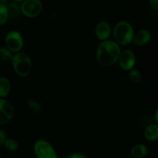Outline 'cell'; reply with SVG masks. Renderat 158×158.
Here are the masks:
<instances>
[{
  "label": "cell",
  "mask_w": 158,
  "mask_h": 158,
  "mask_svg": "<svg viewBox=\"0 0 158 158\" xmlns=\"http://www.w3.org/2000/svg\"><path fill=\"white\" fill-rule=\"evenodd\" d=\"M121 47L114 40H107L100 42L96 52L97 63L101 66L108 67L117 63Z\"/></svg>",
  "instance_id": "6da1fadb"
},
{
  "label": "cell",
  "mask_w": 158,
  "mask_h": 158,
  "mask_svg": "<svg viewBox=\"0 0 158 158\" xmlns=\"http://www.w3.org/2000/svg\"><path fill=\"white\" fill-rule=\"evenodd\" d=\"M134 33V27L127 21H120L112 30L114 40L120 46H127L133 43Z\"/></svg>",
  "instance_id": "7a4b0ae2"
},
{
  "label": "cell",
  "mask_w": 158,
  "mask_h": 158,
  "mask_svg": "<svg viewBox=\"0 0 158 158\" xmlns=\"http://www.w3.org/2000/svg\"><path fill=\"white\" fill-rule=\"evenodd\" d=\"M11 62L14 72L19 77H26L31 73L32 63L30 56L28 54L23 52L15 53Z\"/></svg>",
  "instance_id": "3957f363"
},
{
  "label": "cell",
  "mask_w": 158,
  "mask_h": 158,
  "mask_svg": "<svg viewBox=\"0 0 158 158\" xmlns=\"http://www.w3.org/2000/svg\"><path fill=\"white\" fill-rule=\"evenodd\" d=\"M33 151L36 158H59L53 146L44 139L37 140L34 143Z\"/></svg>",
  "instance_id": "277c9868"
},
{
  "label": "cell",
  "mask_w": 158,
  "mask_h": 158,
  "mask_svg": "<svg viewBox=\"0 0 158 158\" xmlns=\"http://www.w3.org/2000/svg\"><path fill=\"white\" fill-rule=\"evenodd\" d=\"M5 47L13 54L21 52L24 46V38L19 31L11 30L7 32L5 37Z\"/></svg>",
  "instance_id": "5b68a950"
},
{
  "label": "cell",
  "mask_w": 158,
  "mask_h": 158,
  "mask_svg": "<svg viewBox=\"0 0 158 158\" xmlns=\"http://www.w3.org/2000/svg\"><path fill=\"white\" fill-rule=\"evenodd\" d=\"M43 3L41 0H24L20 9L21 13L28 18L37 17L43 11Z\"/></svg>",
  "instance_id": "8992f818"
},
{
  "label": "cell",
  "mask_w": 158,
  "mask_h": 158,
  "mask_svg": "<svg viewBox=\"0 0 158 158\" xmlns=\"http://www.w3.org/2000/svg\"><path fill=\"white\" fill-rule=\"evenodd\" d=\"M136 63H137V57L134 51L131 49L122 50L117 60V63L120 69L124 71H128V72L134 69Z\"/></svg>",
  "instance_id": "52a82bcc"
},
{
  "label": "cell",
  "mask_w": 158,
  "mask_h": 158,
  "mask_svg": "<svg viewBox=\"0 0 158 158\" xmlns=\"http://www.w3.org/2000/svg\"><path fill=\"white\" fill-rule=\"evenodd\" d=\"M15 114L14 106L9 100L0 98V126L12 120Z\"/></svg>",
  "instance_id": "ba28073f"
},
{
  "label": "cell",
  "mask_w": 158,
  "mask_h": 158,
  "mask_svg": "<svg viewBox=\"0 0 158 158\" xmlns=\"http://www.w3.org/2000/svg\"><path fill=\"white\" fill-rule=\"evenodd\" d=\"M112 27L110 24L106 21H101L97 24L95 27V35L100 42L110 40L112 35Z\"/></svg>",
  "instance_id": "9c48e42d"
},
{
  "label": "cell",
  "mask_w": 158,
  "mask_h": 158,
  "mask_svg": "<svg viewBox=\"0 0 158 158\" xmlns=\"http://www.w3.org/2000/svg\"><path fill=\"white\" fill-rule=\"evenodd\" d=\"M151 38H152V35H151V32L148 29H142L134 33L133 42L136 46H143L148 45L151 42Z\"/></svg>",
  "instance_id": "30bf717a"
},
{
  "label": "cell",
  "mask_w": 158,
  "mask_h": 158,
  "mask_svg": "<svg viewBox=\"0 0 158 158\" xmlns=\"http://www.w3.org/2000/svg\"><path fill=\"white\" fill-rule=\"evenodd\" d=\"M143 137L148 141L154 142L158 139L157 123H151L145 127L143 131Z\"/></svg>",
  "instance_id": "8fae6325"
},
{
  "label": "cell",
  "mask_w": 158,
  "mask_h": 158,
  "mask_svg": "<svg viewBox=\"0 0 158 158\" xmlns=\"http://www.w3.org/2000/svg\"><path fill=\"white\" fill-rule=\"evenodd\" d=\"M148 153H149V149L148 146L143 143L134 145L130 151L131 157L134 158H143L148 155Z\"/></svg>",
  "instance_id": "7c38bea8"
},
{
  "label": "cell",
  "mask_w": 158,
  "mask_h": 158,
  "mask_svg": "<svg viewBox=\"0 0 158 158\" xmlns=\"http://www.w3.org/2000/svg\"><path fill=\"white\" fill-rule=\"evenodd\" d=\"M11 91V83L7 77H0V98L5 99Z\"/></svg>",
  "instance_id": "4fadbf2b"
},
{
  "label": "cell",
  "mask_w": 158,
  "mask_h": 158,
  "mask_svg": "<svg viewBox=\"0 0 158 158\" xmlns=\"http://www.w3.org/2000/svg\"><path fill=\"white\" fill-rule=\"evenodd\" d=\"M8 9V13H9V19H15L19 17L21 14V9L20 6L15 2H9L6 4Z\"/></svg>",
  "instance_id": "5bb4252c"
},
{
  "label": "cell",
  "mask_w": 158,
  "mask_h": 158,
  "mask_svg": "<svg viewBox=\"0 0 158 158\" xmlns=\"http://www.w3.org/2000/svg\"><path fill=\"white\" fill-rule=\"evenodd\" d=\"M4 148L9 152H15L19 149V143L15 139L7 138L4 143Z\"/></svg>",
  "instance_id": "9a60e30c"
},
{
  "label": "cell",
  "mask_w": 158,
  "mask_h": 158,
  "mask_svg": "<svg viewBox=\"0 0 158 158\" xmlns=\"http://www.w3.org/2000/svg\"><path fill=\"white\" fill-rule=\"evenodd\" d=\"M27 105L29 106V109L31 110L32 112H33L34 114L38 115V114H41L42 112V106L40 105V103L38 101H36L34 99L30 98L27 100Z\"/></svg>",
  "instance_id": "2e32d148"
},
{
  "label": "cell",
  "mask_w": 158,
  "mask_h": 158,
  "mask_svg": "<svg viewBox=\"0 0 158 158\" xmlns=\"http://www.w3.org/2000/svg\"><path fill=\"white\" fill-rule=\"evenodd\" d=\"M128 78L130 81L134 83H138L142 80V73L140 70L137 69H133L129 71Z\"/></svg>",
  "instance_id": "e0dca14e"
},
{
  "label": "cell",
  "mask_w": 158,
  "mask_h": 158,
  "mask_svg": "<svg viewBox=\"0 0 158 158\" xmlns=\"http://www.w3.org/2000/svg\"><path fill=\"white\" fill-rule=\"evenodd\" d=\"M9 20V13L6 4L0 3V26H3Z\"/></svg>",
  "instance_id": "ac0fdd59"
},
{
  "label": "cell",
  "mask_w": 158,
  "mask_h": 158,
  "mask_svg": "<svg viewBox=\"0 0 158 158\" xmlns=\"http://www.w3.org/2000/svg\"><path fill=\"white\" fill-rule=\"evenodd\" d=\"M14 54L6 47H0V60L4 62L12 61Z\"/></svg>",
  "instance_id": "d6986e66"
},
{
  "label": "cell",
  "mask_w": 158,
  "mask_h": 158,
  "mask_svg": "<svg viewBox=\"0 0 158 158\" xmlns=\"http://www.w3.org/2000/svg\"><path fill=\"white\" fill-rule=\"evenodd\" d=\"M65 158H88L86 155H84L82 153H79V152H75V153H72V154H69V155L66 156Z\"/></svg>",
  "instance_id": "ffe728a7"
},
{
  "label": "cell",
  "mask_w": 158,
  "mask_h": 158,
  "mask_svg": "<svg viewBox=\"0 0 158 158\" xmlns=\"http://www.w3.org/2000/svg\"><path fill=\"white\" fill-rule=\"evenodd\" d=\"M6 139H7V136H6V131L0 129V147H2L4 145Z\"/></svg>",
  "instance_id": "44dd1931"
},
{
  "label": "cell",
  "mask_w": 158,
  "mask_h": 158,
  "mask_svg": "<svg viewBox=\"0 0 158 158\" xmlns=\"http://www.w3.org/2000/svg\"><path fill=\"white\" fill-rule=\"evenodd\" d=\"M149 5L154 10H158V0H149Z\"/></svg>",
  "instance_id": "7402d4cb"
},
{
  "label": "cell",
  "mask_w": 158,
  "mask_h": 158,
  "mask_svg": "<svg viewBox=\"0 0 158 158\" xmlns=\"http://www.w3.org/2000/svg\"><path fill=\"white\" fill-rule=\"evenodd\" d=\"M154 121H155V123H158V110L157 109L155 110V113H154Z\"/></svg>",
  "instance_id": "603a6c76"
},
{
  "label": "cell",
  "mask_w": 158,
  "mask_h": 158,
  "mask_svg": "<svg viewBox=\"0 0 158 158\" xmlns=\"http://www.w3.org/2000/svg\"><path fill=\"white\" fill-rule=\"evenodd\" d=\"M9 2V0H0V3L1 4H6Z\"/></svg>",
  "instance_id": "cb8c5ba5"
},
{
  "label": "cell",
  "mask_w": 158,
  "mask_h": 158,
  "mask_svg": "<svg viewBox=\"0 0 158 158\" xmlns=\"http://www.w3.org/2000/svg\"><path fill=\"white\" fill-rule=\"evenodd\" d=\"M13 1L15 2H23L24 0H13Z\"/></svg>",
  "instance_id": "d4e9b609"
},
{
  "label": "cell",
  "mask_w": 158,
  "mask_h": 158,
  "mask_svg": "<svg viewBox=\"0 0 158 158\" xmlns=\"http://www.w3.org/2000/svg\"><path fill=\"white\" fill-rule=\"evenodd\" d=\"M0 158H2V156H1V154H0Z\"/></svg>",
  "instance_id": "484cf974"
},
{
  "label": "cell",
  "mask_w": 158,
  "mask_h": 158,
  "mask_svg": "<svg viewBox=\"0 0 158 158\" xmlns=\"http://www.w3.org/2000/svg\"><path fill=\"white\" fill-rule=\"evenodd\" d=\"M128 158H134V157H128Z\"/></svg>",
  "instance_id": "4316f807"
}]
</instances>
